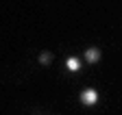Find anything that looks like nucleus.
<instances>
[{"mask_svg": "<svg viewBox=\"0 0 122 115\" xmlns=\"http://www.w3.org/2000/svg\"><path fill=\"white\" fill-rule=\"evenodd\" d=\"M79 102H81L85 109H94V106H98V102H100V93H98V89H96V87H85V89H81V93H79Z\"/></svg>", "mask_w": 122, "mask_h": 115, "instance_id": "1", "label": "nucleus"}, {"mask_svg": "<svg viewBox=\"0 0 122 115\" xmlns=\"http://www.w3.org/2000/svg\"><path fill=\"white\" fill-rule=\"evenodd\" d=\"M83 56L79 54H68L66 59H63V69L68 72V74H81V69H83Z\"/></svg>", "mask_w": 122, "mask_h": 115, "instance_id": "2", "label": "nucleus"}, {"mask_svg": "<svg viewBox=\"0 0 122 115\" xmlns=\"http://www.w3.org/2000/svg\"><path fill=\"white\" fill-rule=\"evenodd\" d=\"M100 59H102V52L98 46H89L83 50V61L87 65H96V63H100Z\"/></svg>", "mask_w": 122, "mask_h": 115, "instance_id": "3", "label": "nucleus"}, {"mask_svg": "<svg viewBox=\"0 0 122 115\" xmlns=\"http://www.w3.org/2000/svg\"><path fill=\"white\" fill-rule=\"evenodd\" d=\"M55 63V52H50V50H41V52H37V65H41V67H50Z\"/></svg>", "mask_w": 122, "mask_h": 115, "instance_id": "4", "label": "nucleus"}, {"mask_svg": "<svg viewBox=\"0 0 122 115\" xmlns=\"http://www.w3.org/2000/svg\"><path fill=\"white\" fill-rule=\"evenodd\" d=\"M30 115H46V113H41V111H33Z\"/></svg>", "mask_w": 122, "mask_h": 115, "instance_id": "5", "label": "nucleus"}]
</instances>
